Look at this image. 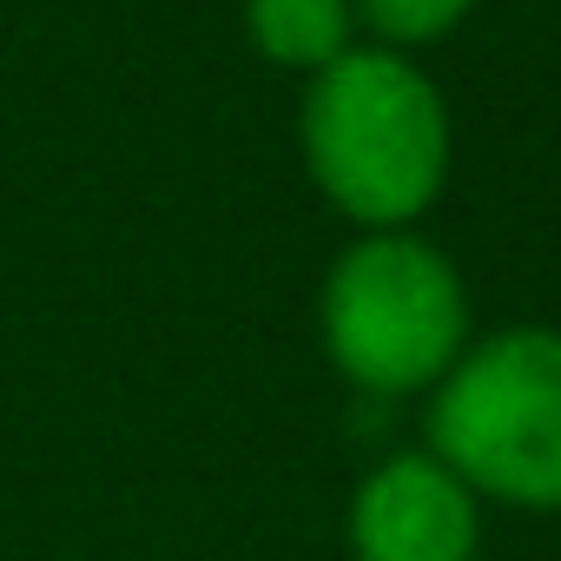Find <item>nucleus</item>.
<instances>
[{
	"label": "nucleus",
	"instance_id": "1",
	"mask_svg": "<svg viewBox=\"0 0 561 561\" xmlns=\"http://www.w3.org/2000/svg\"><path fill=\"white\" fill-rule=\"evenodd\" d=\"M305 172L357 231H410L449 179V106L397 47H351L311 73L298 106Z\"/></svg>",
	"mask_w": 561,
	"mask_h": 561
},
{
	"label": "nucleus",
	"instance_id": "2",
	"mask_svg": "<svg viewBox=\"0 0 561 561\" xmlns=\"http://www.w3.org/2000/svg\"><path fill=\"white\" fill-rule=\"evenodd\" d=\"M430 456L449 462L476 502L561 515V331L515 324L469 337L430 383Z\"/></svg>",
	"mask_w": 561,
	"mask_h": 561
},
{
	"label": "nucleus",
	"instance_id": "3",
	"mask_svg": "<svg viewBox=\"0 0 561 561\" xmlns=\"http://www.w3.org/2000/svg\"><path fill=\"white\" fill-rule=\"evenodd\" d=\"M318 331L344 383L364 397H416L469 344L462 271L416 231H364L324 271Z\"/></svg>",
	"mask_w": 561,
	"mask_h": 561
},
{
	"label": "nucleus",
	"instance_id": "4",
	"mask_svg": "<svg viewBox=\"0 0 561 561\" xmlns=\"http://www.w3.org/2000/svg\"><path fill=\"white\" fill-rule=\"evenodd\" d=\"M344 535H351V561H476L482 502L449 462L410 449L357 482Z\"/></svg>",
	"mask_w": 561,
	"mask_h": 561
},
{
	"label": "nucleus",
	"instance_id": "5",
	"mask_svg": "<svg viewBox=\"0 0 561 561\" xmlns=\"http://www.w3.org/2000/svg\"><path fill=\"white\" fill-rule=\"evenodd\" d=\"M244 41L285 73H318L357 47L351 0H244Z\"/></svg>",
	"mask_w": 561,
	"mask_h": 561
},
{
	"label": "nucleus",
	"instance_id": "6",
	"mask_svg": "<svg viewBox=\"0 0 561 561\" xmlns=\"http://www.w3.org/2000/svg\"><path fill=\"white\" fill-rule=\"evenodd\" d=\"M351 8H357V27L377 34V47L410 54V47H430V41L456 34L476 0H351Z\"/></svg>",
	"mask_w": 561,
	"mask_h": 561
}]
</instances>
